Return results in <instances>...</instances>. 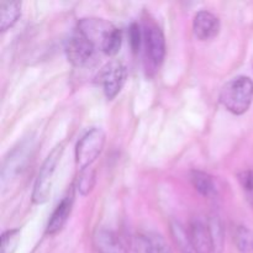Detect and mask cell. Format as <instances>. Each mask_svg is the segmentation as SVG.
<instances>
[{"label":"cell","instance_id":"7a4b0ae2","mask_svg":"<svg viewBox=\"0 0 253 253\" xmlns=\"http://www.w3.org/2000/svg\"><path fill=\"white\" fill-rule=\"evenodd\" d=\"M63 151L64 145L59 143L56 147H53V150L49 152L44 162L42 163L36 182H35L34 192H32V202L35 204H44L48 200L54 180V173H56L57 166L63 155Z\"/></svg>","mask_w":253,"mask_h":253},{"label":"cell","instance_id":"9c48e42d","mask_svg":"<svg viewBox=\"0 0 253 253\" xmlns=\"http://www.w3.org/2000/svg\"><path fill=\"white\" fill-rule=\"evenodd\" d=\"M193 30L200 41H209L217 36L220 31V20L209 11H199L194 16Z\"/></svg>","mask_w":253,"mask_h":253},{"label":"cell","instance_id":"ba28073f","mask_svg":"<svg viewBox=\"0 0 253 253\" xmlns=\"http://www.w3.org/2000/svg\"><path fill=\"white\" fill-rule=\"evenodd\" d=\"M190 240L195 253H212L214 244H212L211 232H210L208 222L200 219H193L188 227Z\"/></svg>","mask_w":253,"mask_h":253},{"label":"cell","instance_id":"30bf717a","mask_svg":"<svg viewBox=\"0 0 253 253\" xmlns=\"http://www.w3.org/2000/svg\"><path fill=\"white\" fill-rule=\"evenodd\" d=\"M73 202L74 194L73 190H71V192H68V194L64 195L63 199L59 202V204L57 205L54 211L52 212L51 217H49L48 220V224H47L46 227V234L54 235L63 229L66 222L68 221L69 215H71L72 212Z\"/></svg>","mask_w":253,"mask_h":253},{"label":"cell","instance_id":"e0dca14e","mask_svg":"<svg viewBox=\"0 0 253 253\" xmlns=\"http://www.w3.org/2000/svg\"><path fill=\"white\" fill-rule=\"evenodd\" d=\"M121 43H123V32L118 27H114L113 31L109 34V36L106 37L105 41L101 44V51L104 53L109 54V56H115L121 48Z\"/></svg>","mask_w":253,"mask_h":253},{"label":"cell","instance_id":"7c38bea8","mask_svg":"<svg viewBox=\"0 0 253 253\" xmlns=\"http://www.w3.org/2000/svg\"><path fill=\"white\" fill-rule=\"evenodd\" d=\"M27 148H29V146L21 145L10 155V157L7 158L4 167H2V180L9 179L11 175L17 174L19 170L21 172L24 169L25 163H26L27 160Z\"/></svg>","mask_w":253,"mask_h":253},{"label":"cell","instance_id":"52a82bcc","mask_svg":"<svg viewBox=\"0 0 253 253\" xmlns=\"http://www.w3.org/2000/svg\"><path fill=\"white\" fill-rule=\"evenodd\" d=\"M143 37H145V44L151 62L155 66H160L165 59L166 54V41L162 30L157 25L151 24L146 26Z\"/></svg>","mask_w":253,"mask_h":253},{"label":"cell","instance_id":"277c9868","mask_svg":"<svg viewBox=\"0 0 253 253\" xmlns=\"http://www.w3.org/2000/svg\"><path fill=\"white\" fill-rule=\"evenodd\" d=\"M64 48L68 61L76 67H88L95 57L96 47L79 30L68 37Z\"/></svg>","mask_w":253,"mask_h":253},{"label":"cell","instance_id":"8992f818","mask_svg":"<svg viewBox=\"0 0 253 253\" xmlns=\"http://www.w3.org/2000/svg\"><path fill=\"white\" fill-rule=\"evenodd\" d=\"M114 27L115 26L111 22L103 19H82L78 22L77 30H79L89 41L93 42L94 46L101 48V44Z\"/></svg>","mask_w":253,"mask_h":253},{"label":"cell","instance_id":"ffe728a7","mask_svg":"<svg viewBox=\"0 0 253 253\" xmlns=\"http://www.w3.org/2000/svg\"><path fill=\"white\" fill-rule=\"evenodd\" d=\"M20 237V229L7 230L1 236V253H14Z\"/></svg>","mask_w":253,"mask_h":253},{"label":"cell","instance_id":"ac0fdd59","mask_svg":"<svg viewBox=\"0 0 253 253\" xmlns=\"http://www.w3.org/2000/svg\"><path fill=\"white\" fill-rule=\"evenodd\" d=\"M210 232H211L212 244H214V252L221 253L224 247V229H222L221 221L219 217L214 216L208 222Z\"/></svg>","mask_w":253,"mask_h":253},{"label":"cell","instance_id":"5b68a950","mask_svg":"<svg viewBox=\"0 0 253 253\" xmlns=\"http://www.w3.org/2000/svg\"><path fill=\"white\" fill-rule=\"evenodd\" d=\"M127 78V69L120 61H111L104 67L100 74L104 94L109 100H113L121 91Z\"/></svg>","mask_w":253,"mask_h":253},{"label":"cell","instance_id":"4fadbf2b","mask_svg":"<svg viewBox=\"0 0 253 253\" xmlns=\"http://www.w3.org/2000/svg\"><path fill=\"white\" fill-rule=\"evenodd\" d=\"M21 15V2L1 1L0 2V30L6 31L14 26Z\"/></svg>","mask_w":253,"mask_h":253},{"label":"cell","instance_id":"9a60e30c","mask_svg":"<svg viewBox=\"0 0 253 253\" xmlns=\"http://www.w3.org/2000/svg\"><path fill=\"white\" fill-rule=\"evenodd\" d=\"M170 232H172L173 240H174L175 245L180 250V252L195 253L192 240H190L189 232H188V230L182 224H179L177 221H173L170 224Z\"/></svg>","mask_w":253,"mask_h":253},{"label":"cell","instance_id":"7402d4cb","mask_svg":"<svg viewBox=\"0 0 253 253\" xmlns=\"http://www.w3.org/2000/svg\"><path fill=\"white\" fill-rule=\"evenodd\" d=\"M240 182L244 187V190L246 192L247 199L253 207V173L245 172L240 174Z\"/></svg>","mask_w":253,"mask_h":253},{"label":"cell","instance_id":"2e32d148","mask_svg":"<svg viewBox=\"0 0 253 253\" xmlns=\"http://www.w3.org/2000/svg\"><path fill=\"white\" fill-rule=\"evenodd\" d=\"M142 249L145 253H172L166 240L156 232H147L143 235Z\"/></svg>","mask_w":253,"mask_h":253},{"label":"cell","instance_id":"5bb4252c","mask_svg":"<svg viewBox=\"0 0 253 253\" xmlns=\"http://www.w3.org/2000/svg\"><path fill=\"white\" fill-rule=\"evenodd\" d=\"M190 180L195 190L199 192L203 197L212 198L216 195V185L211 175L208 173L202 170H193L190 173Z\"/></svg>","mask_w":253,"mask_h":253},{"label":"cell","instance_id":"6da1fadb","mask_svg":"<svg viewBox=\"0 0 253 253\" xmlns=\"http://www.w3.org/2000/svg\"><path fill=\"white\" fill-rule=\"evenodd\" d=\"M253 99V82L249 77L240 76L227 82L220 93L222 105L235 115H242L249 110Z\"/></svg>","mask_w":253,"mask_h":253},{"label":"cell","instance_id":"44dd1931","mask_svg":"<svg viewBox=\"0 0 253 253\" xmlns=\"http://www.w3.org/2000/svg\"><path fill=\"white\" fill-rule=\"evenodd\" d=\"M236 244L241 251H253V232L245 227H239L236 230Z\"/></svg>","mask_w":253,"mask_h":253},{"label":"cell","instance_id":"603a6c76","mask_svg":"<svg viewBox=\"0 0 253 253\" xmlns=\"http://www.w3.org/2000/svg\"><path fill=\"white\" fill-rule=\"evenodd\" d=\"M128 36H130V43L131 48L133 52H137L141 46V40H142V34H141V29L137 24H132L128 30Z\"/></svg>","mask_w":253,"mask_h":253},{"label":"cell","instance_id":"3957f363","mask_svg":"<svg viewBox=\"0 0 253 253\" xmlns=\"http://www.w3.org/2000/svg\"><path fill=\"white\" fill-rule=\"evenodd\" d=\"M105 133L101 128L93 127L86 131L76 146V162L81 170L88 169L103 152Z\"/></svg>","mask_w":253,"mask_h":253},{"label":"cell","instance_id":"8fae6325","mask_svg":"<svg viewBox=\"0 0 253 253\" xmlns=\"http://www.w3.org/2000/svg\"><path fill=\"white\" fill-rule=\"evenodd\" d=\"M94 245L99 253H127L119 237L109 230H98L94 235Z\"/></svg>","mask_w":253,"mask_h":253},{"label":"cell","instance_id":"d6986e66","mask_svg":"<svg viewBox=\"0 0 253 253\" xmlns=\"http://www.w3.org/2000/svg\"><path fill=\"white\" fill-rule=\"evenodd\" d=\"M94 184H95V173H94V170L91 168L82 170L81 175H79L78 184H77L79 193L82 195H88L94 188Z\"/></svg>","mask_w":253,"mask_h":253}]
</instances>
